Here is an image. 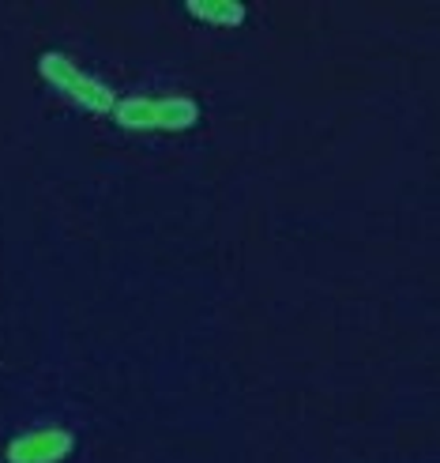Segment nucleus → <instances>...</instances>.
<instances>
[{"label": "nucleus", "mask_w": 440, "mask_h": 463, "mask_svg": "<svg viewBox=\"0 0 440 463\" xmlns=\"http://www.w3.org/2000/svg\"><path fill=\"white\" fill-rule=\"evenodd\" d=\"M38 76L50 83L57 95H64L72 106L87 109V113H113V90L98 80V76H90L83 72V68L72 61V57H64V53H42L38 61Z\"/></svg>", "instance_id": "nucleus-1"}, {"label": "nucleus", "mask_w": 440, "mask_h": 463, "mask_svg": "<svg viewBox=\"0 0 440 463\" xmlns=\"http://www.w3.org/2000/svg\"><path fill=\"white\" fill-rule=\"evenodd\" d=\"M113 118L125 128H166L181 132L200 121V106L189 95H166V99H147V95H128L113 102Z\"/></svg>", "instance_id": "nucleus-2"}, {"label": "nucleus", "mask_w": 440, "mask_h": 463, "mask_svg": "<svg viewBox=\"0 0 440 463\" xmlns=\"http://www.w3.org/2000/svg\"><path fill=\"white\" fill-rule=\"evenodd\" d=\"M76 452V433L64 426H38L8 441L5 459L8 463H64Z\"/></svg>", "instance_id": "nucleus-3"}, {"label": "nucleus", "mask_w": 440, "mask_h": 463, "mask_svg": "<svg viewBox=\"0 0 440 463\" xmlns=\"http://www.w3.org/2000/svg\"><path fill=\"white\" fill-rule=\"evenodd\" d=\"M184 12L203 23H215V27H238L245 19V5H238V0H189Z\"/></svg>", "instance_id": "nucleus-4"}]
</instances>
